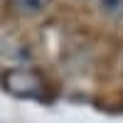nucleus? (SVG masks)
Segmentation results:
<instances>
[{
	"label": "nucleus",
	"mask_w": 123,
	"mask_h": 123,
	"mask_svg": "<svg viewBox=\"0 0 123 123\" xmlns=\"http://www.w3.org/2000/svg\"><path fill=\"white\" fill-rule=\"evenodd\" d=\"M3 86L12 96H37L42 91V76L30 67H15L3 74Z\"/></svg>",
	"instance_id": "nucleus-1"
},
{
	"label": "nucleus",
	"mask_w": 123,
	"mask_h": 123,
	"mask_svg": "<svg viewBox=\"0 0 123 123\" xmlns=\"http://www.w3.org/2000/svg\"><path fill=\"white\" fill-rule=\"evenodd\" d=\"M7 3H10V7H12L17 15L35 17V15H42L44 10L49 7L52 0H7Z\"/></svg>",
	"instance_id": "nucleus-2"
},
{
	"label": "nucleus",
	"mask_w": 123,
	"mask_h": 123,
	"mask_svg": "<svg viewBox=\"0 0 123 123\" xmlns=\"http://www.w3.org/2000/svg\"><path fill=\"white\" fill-rule=\"evenodd\" d=\"M98 10L106 17H123V0H98Z\"/></svg>",
	"instance_id": "nucleus-3"
}]
</instances>
